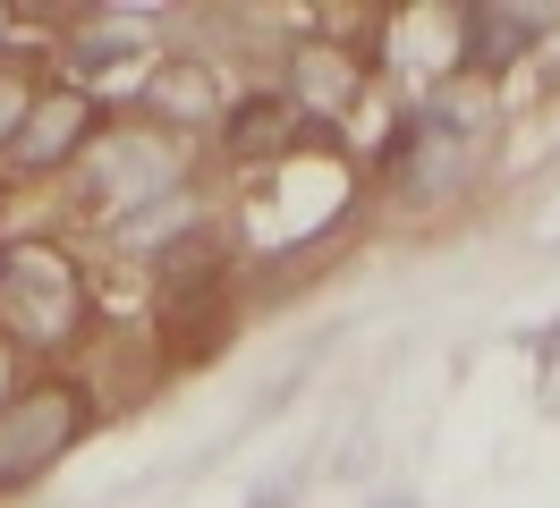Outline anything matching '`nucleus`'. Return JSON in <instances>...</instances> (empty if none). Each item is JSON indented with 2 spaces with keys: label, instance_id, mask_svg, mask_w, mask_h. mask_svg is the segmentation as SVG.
<instances>
[{
  "label": "nucleus",
  "instance_id": "f257e3e1",
  "mask_svg": "<svg viewBox=\"0 0 560 508\" xmlns=\"http://www.w3.org/2000/svg\"><path fill=\"white\" fill-rule=\"evenodd\" d=\"M85 271L69 263V246L51 237H9L0 246V322L9 347H69L85 331Z\"/></svg>",
  "mask_w": 560,
  "mask_h": 508
},
{
  "label": "nucleus",
  "instance_id": "f03ea898",
  "mask_svg": "<svg viewBox=\"0 0 560 508\" xmlns=\"http://www.w3.org/2000/svg\"><path fill=\"white\" fill-rule=\"evenodd\" d=\"M94 433V399L77 381H26L0 399V492L35 483L51 458H69L77 440Z\"/></svg>",
  "mask_w": 560,
  "mask_h": 508
},
{
  "label": "nucleus",
  "instance_id": "7ed1b4c3",
  "mask_svg": "<svg viewBox=\"0 0 560 508\" xmlns=\"http://www.w3.org/2000/svg\"><path fill=\"white\" fill-rule=\"evenodd\" d=\"M162 196H178V153L171 135H110L103 153L85 162V203L110 212L119 229H137Z\"/></svg>",
  "mask_w": 560,
  "mask_h": 508
},
{
  "label": "nucleus",
  "instance_id": "20e7f679",
  "mask_svg": "<svg viewBox=\"0 0 560 508\" xmlns=\"http://www.w3.org/2000/svg\"><path fill=\"white\" fill-rule=\"evenodd\" d=\"M85 135H94V94H35L26 128H18V144H9V162L18 169H60Z\"/></svg>",
  "mask_w": 560,
  "mask_h": 508
},
{
  "label": "nucleus",
  "instance_id": "39448f33",
  "mask_svg": "<svg viewBox=\"0 0 560 508\" xmlns=\"http://www.w3.org/2000/svg\"><path fill=\"white\" fill-rule=\"evenodd\" d=\"M221 339H230L221 280H212V288H162V356H171V365H205Z\"/></svg>",
  "mask_w": 560,
  "mask_h": 508
},
{
  "label": "nucleus",
  "instance_id": "423d86ee",
  "mask_svg": "<svg viewBox=\"0 0 560 508\" xmlns=\"http://www.w3.org/2000/svg\"><path fill=\"white\" fill-rule=\"evenodd\" d=\"M357 85H365V60L340 51L331 34H306L298 51H289V102H315V110H349Z\"/></svg>",
  "mask_w": 560,
  "mask_h": 508
},
{
  "label": "nucleus",
  "instance_id": "0eeeda50",
  "mask_svg": "<svg viewBox=\"0 0 560 508\" xmlns=\"http://www.w3.org/2000/svg\"><path fill=\"white\" fill-rule=\"evenodd\" d=\"M552 34V9H510V0H485V9H467V68H510L518 51H535Z\"/></svg>",
  "mask_w": 560,
  "mask_h": 508
},
{
  "label": "nucleus",
  "instance_id": "6e6552de",
  "mask_svg": "<svg viewBox=\"0 0 560 508\" xmlns=\"http://www.w3.org/2000/svg\"><path fill=\"white\" fill-rule=\"evenodd\" d=\"M144 110L162 119V128H205L212 110V68L205 60H162L153 76H144Z\"/></svg>",
  "mask_w": 560,
  "mask_h": 508
},
{
  "label": "nucleus",
  "instance_id": "1a4fd4ad",
  "mask_svg": "<svg viewBox=\"0 0 560 508\" xmlns=\"http://www.w3.org/2000/svg\"><path fill=\"white\" fill-rule=\"evenodd\" d=\"M289 94H246L238 110H230V128H221V144H230V162H264V153H280L289 144Z\"/></svg>",
  "mask_w": 560,
  "mask_h": 508
},
{
  "label": "nucleus",
  "instance_id": "9d476101",
  "mask_svg": "<svg viewBox=\"0 0 560 508\" xmlns=\"http://www.w3.org/2000/svg\"><path fill=\"white\" fill-rule=\"evenodd\" d=\"M26 110H35V85H26V68H18V60H0V153L18 144Z\"/></svg>",
  "mask_w": 560,
  "mask_h": 508
},
{
  "label": "nucleus",
  "instance_id": "9b49d317",
  "mask_svg": "<svg viewBox=\"0 0 560 508\" xmlns=\"http://www.w3.org/2000/svg\"><path fill=\"white\" fill-rule=\"evenodd\" d=\"M255 508H289V500H280V492H264V500H255Z\"/></svg>",
  "mask_w": 560,
  "mask_h": 508
}]
</instances>
